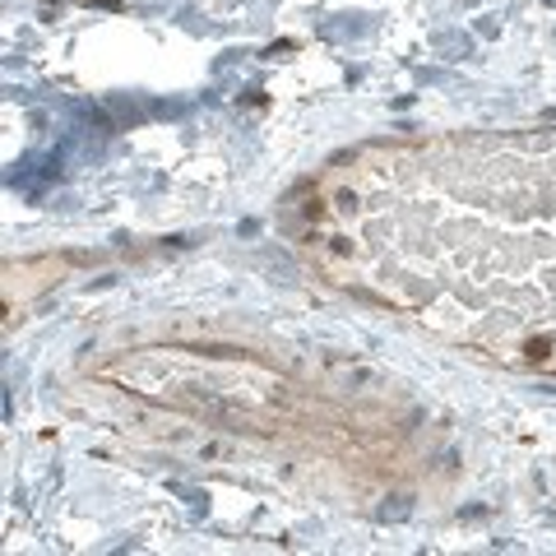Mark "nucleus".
I'll return each mask as SVG.
<instances>
[{"mask_svg": "<svg viewBox=\"0 0 556 556\" xmlns=\"http://www.w3.org/2000/svg\"><path fill=\"white\" fill-rule=\"evenodd\" d=\"M339 283L510 371L556 376V130L367 144L316 190Z\"/></svg>", "mask_w": 556, "mask_h": 556, "instance_id": "1", "label": "nucleus"}]
</instances>
